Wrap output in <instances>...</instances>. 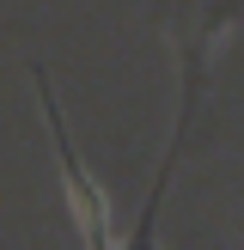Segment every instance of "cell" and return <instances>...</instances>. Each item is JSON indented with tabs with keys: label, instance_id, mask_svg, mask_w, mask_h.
Instances as JSON below:
<instances>
[{
	"label": "cell",
	"instance_id": "1",
	"mask_svg": "<svg viewBox=\"0 0 244 250\" xmlns=\"http://www.w3.org/2000/svg\"><path fill=\"white\" fill-rule=\"evenodd\" d=\"M37 85H43V116H49V134H55V165H61L67 208H73V220H80L85 244H92V250H110V202H104V189L92 183V171L80 165V153H73V134H67V122H61V104H55V92H49L43 67H37Z\"/></svg>",
	"mask_w": 244,
	"mask_h": 250
}]
</instances>
